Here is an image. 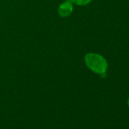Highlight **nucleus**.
Masks as SVG:
<instances>
[{"instance_id":"obj_1","label":"nucleus","mask_w":129,"mask_h":129,"mask_svg":"<svg viewBox=\"0 0 129 129\" xmlns=\"http://www.w3.org/2000/svg\"><path fill=\"white\" fill-rule=\"evenodd\" d=\"M87 66L93 72L103 75L108 69V63L106 58L97 53H88L84 58Z\"/></svg>"},{"instance_id":"obj_2","label":"nucleus","mask_w":129,"mask_h":129,"mask_svg":"<svg viewBox=\"0 0 129 129\" xmlns=\"http://www.w3.org/2000/svg\"><path fill=\"white\" fill-rule=\"evenodd\" d=\"M73 12V6L71 0H66V2L60 5L58 8V13L61 17H67Z\"/></svg>"},{"instance_id":"obj_3","label":"nucleus","mask_w":129,"mask_h":129,"mask_svg":"<svg viewBox=\"0 0 129 129\" xmlns=\"http://www.w3.org/2000/svg\"><path fill=\"white\" fill-rule=\"evenodd\" d=\"M72 3H75L78 6H85L91 3L92 0H71Z\"/></svg>"},{"instance_id":"obj_4","label":"nucleus","mask_w":129,"mask_h":129,"mask_svg":"<svg viewBox=\"0 0 129 129\" xmlns=\"http://www.w3.org/2000/svg\"><path fill=\"white\" fill-rule=\"evenodd\" d=\"M127 105H128V106H129V98H128V100H127Z\"/></svg>"}]
</instances>
